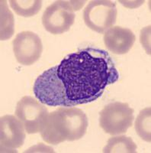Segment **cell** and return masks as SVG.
Returning a JSON list of instances; mask_svg holds the SVG:
<instances>
[{"instance_id":"8992f818","label":"cell","mask_w":151,"mask_h":153,"mask_svg":"<svg viewBox=\"0 0 151 153\" xmlns=\"http://www.w3.org/2000/svg\"><path fill=\"white\" fill-rule=\"evenodd\" d=\"M118 16L116 5L108 0H92L83 11L86 26L98 33H105L115 24Z\"/></svg>"},{"instance_id":"277c9868","label":"cell","mask_w":151,"mask_h":153,"mask_svg":"<svg viewBox=\"0 0 151 153\" xmlns=\"http://www.w3.org/2000/svg\"><path fill=\"white\" fill-rule=\"evenodd\" d=\"M85 1H56L45 9L42 23L46 30L53 35H60L70 30L75 22V11L83 6Z\"/></svg>"},{"instance_id":"4fadbf2b","label":"cell","mask_w":151,"mask_h":153,"mask_svg":"<svg viewBox=\"0 0 151 153\" xmlns=\"http://www.w3.org/2000/svg\"><path fill=\"white\" fill-rule=\"evenodd\" d=\"M135 130L144 141L151 142V108L147 107L140 112L135 121Z\"/></svg>"},{"instance_id":"9c48e42d","label":"cell","mask_w":151,"mask_h":153,"mask_svg":"<svg viewBox=\"0 0 151 153\" xmlns=\"http://www.w3.org/2000/svg\"><path fill=\"white\" fill-rule=\"evenodd\" d=\"M25 129L22 123L13 115H5L0 120V144L2 152H10L23 146Z\"/></svg>"},{"instance_id":"6da1fadb","label":"cell","mask_w":151,"mask_h":153,"mask_svg":"<svg viewBox=\"0 0 151 153\" xmlns=\"http://www.w3.org/2000/svg\"><path fill=\"white\" fill-rule=\"evenodd\" d=\"M57 74L75 106L96 100L107 86L119 79L109 54L95 48L82 49L66 56L57 66Z\"/></svg>"},{"instance_id":"8fae6325","label":"cell","mask_w":151,"mask_h":153,"mask_svg":"<svg viewBox=\"0 0 151 153\" xmlns=\"http://www.w3.org/2000/svg\"><path fill=\"white\" fill-rule=\"evenodd\" d=\"M136 152L137 145L131 138L125 136L110 138L103 149L105 153H135Z\"/></svg>"},{"instance_id":"3957f363","label":"cell","mask_w":151,"mask_h":153,"mask_svg":"<svg viewBox=\"0 0 151 153\" xmlns=\"http://www.w3.org/2000/svg\"><path fill=\"white\" fill-rule=\"evenodd\" d=\"M35 97L43 104L49 106L73 107L63 81L57 74V66H54L42 73L35 80L33 87Z\"/></svg>"},{"instance_id":"7c38bea8","label":"cell","mask_w":151,"mask_h":153,"mask_svg":"<svg viewBox=\"0 0 151 153\" xmlns=\"http://www.w3.org/2000/svg\"><path fill=\"white\" fill-rule=\"evenodd\" d=\"M9 2L16 14L26 18L38 14L42 6L41 0H11Z\"/></svg>"},{"instance_id":"30bf717a","label":"cell","mask_w":151,"mask_h":153,"mask_svg":"<svg viewBox=\"0 0 151 153\" xmlns=\"http://www.w3.org/2000/svg\"><path fill=\"white\" fill-rule=\"evenodd\" d=\"M103 40L105 47L113 54H124L134 46L136 37L129 28L113 26L105 32Z\"/></svg>"},{"instance_id":"52a82bcc","label":"cell","mask_w":151,"mask_h":153,"mask_svg":"<svg viewBox=\"0 0 151 153\" xmlns=\"http://www.w3.org/2000/svg\"><path fill=\"white\" fill-rule=\"evenodd\" d=\"M48 114L43 103L29 96L21 98L16 106L15 116L22 123L28 134L41 132Z\"/></svg>"},{"instance_id":"5b68a950","label":"cell","mask_w":151,"mask_h":153,"mask_svg":"<svg viewBox=\"0 0 151 153\" xmlns=\"http://www.w3.org/2000/svg\"><path fill=\"white\" fill-rule=\"evenodd\" d=\"M99 116L101 128L111 136L126 133L134 120V109L122 102L108 103L102 110Z\"/></svg>"},{"instance_id":"7a4b0ae2","label":"cell","mask_w":151,"mask_h":153,"mask_svg":"<svg viewBox=\"0 0 151 153\" xmlns=\"http://www.w3.org/2000/svg\"><path fill=\"white\" fill-rule=\"evenodd\" d=\"M87 128L88 118L82 110L76 107H60L49 113L41 136L45 143L58 145L82 139Z\"/></svg>"},{"instance_id":"5bb4252c","label":"cell","mask_w":151,"mask_h":153,"mask_svg":"<svg viewBox=\"0 0 151 153\" xmlns=\"http://www.w3.org/2000/svg\"><path fill=\"white\" fill-rule=\"evenodd\" d=\"M14 16L5 1H1V41L9 39L14 34Z\"/></svg>"},{"instance_id":"ba28073f","label":"cell","mask_w":151,"mask_h":153,"mask_svg":"<svg viewBox=\"0 0 151 153\" xmlns=\"http://www.w3.org/2000/svg\"><path fill=\"white\" fill-rule=\"evenodd\" d=\"M13 51L18 63L30 66L38 61L43 51L40 37L31 31H21L12 42Z\"/></svg>"}]
</instances>
